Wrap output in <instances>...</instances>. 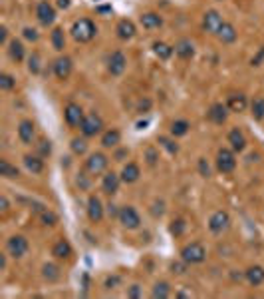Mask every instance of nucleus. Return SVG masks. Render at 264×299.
I'll return each mask as SVG.
<instances>
[{
    "label": "nucleus",
    "instance_id": "nucleus-1",
    "mask_svg": "<svg viewBox=\"0 0 264 299\" xmlns=\"http://www.w3.org/2000/svg\"><path fill=\"white\" fill-rule=\"evenodd\" d=\"M96 32H98V28L90 18H80L72 24V36L78 42H90L96 36Z\"/></svg>",
    "mask_w": 264,
    "mask_h": 299
},
{
    "label": "nucleus",
    "instance_id": "nucleus-2",
    "mask_svg": "<svg viewBox=\"0 0 264 299\" xmlns=\"http://www.w3.org/2000/svg\"><path fill=\"white\" fill-rule=\"evenodd\" d=\"M181 258H183V262H187V263H201V262H205V258H207V251H205L203 243L193 242V243H189V245H185V247L181 249Z\"/></svg>",
    "mask_w": 264,
    "mask_h": 299
},
{
    "label": "nucleus",
    "instance_id": "nucleus-3",
    "mask_svg": "<svg viewBox=\"0 0 264 299\" xmlns=\"http://www.w3.org/2000/svg\"><path fill=\"white\" fill-rule=\"evenodd\" d=\"M80 128H82V134L85 138H92V136H96V134H99L103 130V122H101V118L98 114H87Z\"/></svg>",
    "mask_w": 264,
    "mask_h": 299
},
{
    "label": "nucleus",
    "instance_id": "nucleus-4",
    "mask_svg": "<svg viewBox=\"0 0 264 299\" xmlns=\"http://www.w3.org/2000/svg\"><path fill=\"white\" fill-rule=\"evenodd\" d=\"M216 168H218V172H223V174H231L232 169L236 168V158H234V154L231 152V150H227V148L218 150V154H216Z\"/></svg>",
    "mask_w": 264,
    "mask_h": 299
},
{
    "label": "nucleus",
    "instance_id": "nucleus-5",
    "mask_svg": "<svg viewBox=\"0 0 264 299\" xmlns=\"http://www.w3.org/2000/svg\"><path fill=\"white\" fill-rule=\"evenodd\" d=\"M117 218H119V224H121L123 227H127V229H137V227H139V224H141L139 213H137L133 207H131V206L121 207Z\"/></svg>",
    "mask_w": 264,
    "mask_h": 299
},
{
    "label": "nucleus",
    "instance_id": "nucleus-6",
    "mask_svg": "<svg viewBox=\"0 0 264 299\" xmlns=\"http://www.w3.org/2000/svg\"><path fill=\"white\" fill-rule=\"evenodd\" d=\"M107 156L105 154H92L90 158L85 160V169L90 172L92 176H98V174H101V172H105V168H107Z\"/></svg>",
    "mask_w": 264,
    "mask_h": 299
},
{
    "label": "nucleus",
    "instance_id": "nucleus-7",
    "mask_svg": "<svg viewBox=\"0 0 264 299\" xmlns=\"http://www.w3.org/2000/svg\"><path fill=\"white\" fill-rule=\"evenodd\" d=\"M229 225H231V218H229V213L223 211V209L214 211L211 216V220H209V227H211L213 233H223L225 229H229Z\"/></svg>",
    "mask_w": 264,
    "mask_h": 299
},
{
    "label": "nucleus",
    "instance_id": "nucleus-8",
    "mask_svg": "<svg viewBox=\"0 0 264 299\" xmlns=\"http://www.w3.org/2000/svg\"><path fill=\"white\" fill-rule=\"evenodd\" d=\"M6 249L12 258H22V255L28 251V240L22 238V236H12L6 243Z\"/></svg>",
    "mask_w": 264,
    "mask_h": 299
},
{
    "label": "nucleus",
    "instance_id": "nucleus-9",
    "mask_svg": "<svg viewBox=\"0 0 264 299\" xmlns=\"http://www.w3.org/2000/svg\"><path fill=\"white\" fill-rule=\"evenodd\" d=\"M36 16H38V20H40V24L50 26L54 20H56V10H54V6H52L50 2H40V4L36 6Z\"/></svg>",
    "mask_w": 264,
    "mask_h": 299
},
{
    "label": "nucleus",
    "instance_id": "nucleus-10",
    "mask_svg": "<svg viewBox=\"0 0 264 299\" xmlns=\"http://www.w3.org/2000/svg\"><path fill=\"white\" fill-rule=\"evenodd\" d=\"M64 118H66V122H68V126H82V122H83V110L80 108L78 104H68L66 106V110H64Z\"/></svg>",
    "mask_w": 264,
    "mask_h": 299
},
{
    "label": "nucleus",
    "instance_id": "nucleus-11",
    "mask_svg": "<svg viewBox=\"0 0 264 299\" xmlns=\"http://www.w3.org/2000/svg\"><path fill=\"white\" fill-rule=\"evenodd\" d=\"M203 26H205V30H207V32L216 34V32H218V28L223 26V16L218 14L216 10H207V12H205V16H203Z\"/></svg>",
    "mask_w": 264,
    "mask_h": 299
},
{
    "label": "nucleus",
    "instance_id": "nucleus-12",
    "mask_svg": "<svg viewBox=\"0 0 264 299\" xmlns=\"http://www.w3.org/2000/svg\"><path fill=\"white\" fill-rule=\"evenodd\" d=\"M125 66H127V60H125V56L121 52H114L112 56H109V60H107V68H109V72H112L114 76L123 74Z\"/></svg>",
    "mask_w": 264,
    "mask_h": 299
},
{
    "label": "nucleus",
    "instance_id": "nucleus-13",
    "mask_svg": "<svg viewBox=\"0 0 264 299\" xmlns=\"http://www.w3.org/2000/svg\"><path fill=\"white\" fill-rule=\"evenodd\" d=\"M54 74H56V78L66 80V78L72 74V60H70L68 56H60V58L54 62Z\"/></svg>",
    "mask_w": 264,
    "mask_h": 299
},
{
    "label": "nucleus",
    "instance_id": "nucleus-14",
    "mask_svg": "<svg viewBox=\"0 0 264 299\" xmlns=\"http://www.w3.org/2000/svg\"><path fill=\"white\" fill-rule=\"evenodd\" d=\"M87 216L92 222H99L103 218V206L98 196H90V200H87Z\"/></svg>",
    "mask_w": 264,
    "mask_h": 299
},
{
    "label": "nucleus",
    "instance_id": "nucleus-15",
    "mask_svg": "<svg viewBox=\"0 0 264 299\" xmlns=\"http://www.w3.org/2000/svg\"><path fill=\"white\" fill-rule=\"evenodd\" d=\"M227 110H229V106H225V104H213L209 108V120L214 124H225L227 116H229Z\"/></svg>",
    "mask_w": 264,
    "mask_h": 299
},
{
    "label": "nucleus",
    "instance_id": "nucleus-16",
    "mask_svg": "<svg viewBox=\"0 0 264 299\" xmlns=\"http://www.w3.org/2000/svg\"><path fill=\"white\" fill-rule=\"evenodd\" d=\"M119 184H121V176H117V174H114V172H107L105 176H103V182H101V187H103V191L105 194H116V191L119 189Z\"/></svg>",
    "mask_w": 264,
    "mask_h": 299
},
{
    "label": "nucleus",
    "instance_id": "nucleus-17",
    "mask_svg": "<svg viewBox=\"0 0 264 299\" xmlns=\"http://www.w3.org/2000/svg\"><path fill=\"white\" fill-rule=\"evenodd\" d=\"M139 176H141V172H139V166H137V164H133V162L125 164V166H123V169H121V182H125V184H133V182H137V180H139Z\"/></svg>",
    "mask_w": 264,
    "mask_h": 299
},
{
    "label": "nucleus",
    "instance_id": "nucleus-18",
    "mask_svg": "<svg viewBox=\"0 0 264 299\" xmlns=\"http://www.w3.org/2000/svg\"><path fill=\"white\" fill-rule=\"evenodd\" d=\"M18 138L22 140V144H32L34 140V124L30 120H22L18 126Z\"/></svg>",
    "mask_w": 264,
    "mask_h": 299
},
{
    "label": "nucleus",
    "instance_id": "nucleus-19",
    "mask_svg": "<svg viewBox=\"0 0 264 299\" xmlns=\"http://www.w3.org/2000/svg\"><path fill=\"white\" fill-rule=\"evenodd\" d=\"M229 144H231V148L234 150V152H243V150L247 148V138L238 128H234V130L229 132Z\"/></svg>",
    "mask_w": 264,
    "mask_h": 299
},
{
    "label": "nucleus",
    "instance_id": "nucleus-20",
    "mask_svg": "<svg viewBox=\"0 0 264 299\" xmlns=\"http://www.w3.org/2000/svg\"><path fill=\"white\" fill-rule=\"evenodd\" d=\"M216 36H218V40H221L223 44H232V42L236 40V30H234V26H232V24L223 22V26L218 28Z\"/></svg>",
    "mask_w": 264,
    "mask_h": 299
},
{
    "label": "nucleus",
    "instance_id": "nucleus-21",
    "mask_svg": "<svg viewBox=\"0 0 264 299\" xmlns=\"http://www.w3.org/2000/svg\"><path fill=\"white\" fill-rule=\"evenodd\" d=\"M52 255H54V258H58V260H68L70 255H72V245L66 242V240H60V242L54 243Z\"/></svg>",
    "mask_w": 264,
    "mask_h": 299
},
{
    "label": "nucleus",
    "instance_id": "nucleus-22",
    "mask_svg": "<svg viewBox=\"0 0 264 299\" xmlns=\"http://www.w3.org/2000/svg\"><path fill=\"white\" fill-rule=\"evenodd\" d=\"M245 277H247V281L250 283V285H260L262 281H264V269L260 267V265H252V267H248L247 271H245Z\"/></svg>",
    "mask_w": 264,
    "mask_h": 299
},
{
    "label": "nucleus",
    "instance_id": "nucleus-23",
    "mask_svg": "<svg viewBox=\"0 0 264 299\" xmlns=\"http://www.w3.org/2000/svg\"><path fill=\"white\" fill-rule=\"evenodd\" d=\"M117 36L121 40H129V38H133L135 36V24L131 22V20H119V24H117Z\"/></svg>",
    "mask_w": 264,
    "mask_h": 299
},
{
    "label": "nucleus",
    "instance_id": "nucleus-24",
    "mask_svg": "<svg viewBox=\"0 0 264 299\" xmlns=\"http://www.w3.org/2000/svg\"><path fill=\"white\" fill-rule=\"evenodd\" d=\"M175 54H177L179 58H183V60L193 58L195 48H193V44H191V40H179L177 44H175Z\"/></svg>",
    "mask_w": 264,
    "mask_h": 299
},
{
    "label": "nucleus",
    "instance_id": "nucleus-25",
    "mask_svg": "<svg viewBox=\"0 0 264 299\" xmlns=\"http://www.w3.org/2000/svg\"><path fill=\"white\" fill-rule=\"evenodd\" d=\"M141 24H143V28L153 30V28H159L163 24V18L159 14H155V12H145L141 16Z\"/></svg>",
    "mask_w": 264,
    "mask_h": 299
},
{
    "label": "nucleus",
    "instance_id": "nucleus-26",
    "mask_svg": "<svg viewBox=\"0 0 264 299\" xmlns=\"http://www.w3.org/2000/svg\"><path fill=\"white\" fill-rule=\"evenodd\" d=\"M229 110L231 112H245L247 108V96L245 94H232L229 96Z\"/></svg>",
    "mask_w": 264,
    "mask_h": 299
},
{
    "label": "nucleus",
    "instance_id": "nucleus-27",
    "mask_svg": "<svg viewBox=\"0 0 264 299\" xmlns=\"http://www.w3.org/2000/svg\"><path fill=\"white\" fill-rule=\"evenodd\" d=\"M119 142H121L119 130H107V132L101 136V146H103V148H116Z\"/></svg>",
    "mask_w": 264,
    "mask_h": 299
},
{
    "label": "nucleus",
    "instance_id": "nucleus-28",
    "mask_svg": "<svg viewBox=\"0 0 264 299\" xmlns=\"http://www.w3.org/2000/svg\"><path fill=\"white\" fill-rule=\"evenodd\" d=\"M8 52H10V58L14 62H22V60H24V46H22L20 40H10Z\"/></svg>",
    "mask_w": 264,
    "mask_h": 299
},
{
    "label": "nucleus",
    "instance_id": "nucleus-29",
    "mask_svg": "<svg viewBox=\"0 0 264 299\" xmlns=\"http://www.w3.org/2000/svg\"><path fill=\"white\" fill-rule=\"evenodd\" d=\"M0 176H4L8 180H14V178L20 176V169L16 166H12L10 162H6V160H0Z\"/></svg>",
    "mask_w": 264,
    "mask_h": 299
},
{
    "label": "nucleus",
    "instance_id": "nucleus-30",
    "mask_svg": "<svg viewBox=\"0 0 264 299\" xmlns=\"http://www.w3.org/2000/svg\"><path fill=\"white\" fill-rule=\"evenodd\" d=\"M24 164L32 174H42L44 172V160H40L38 156H24Z\"/></svg>",
    "mask_w": 264,
    "mask_h": 299
},
{
    "label": "nucleus",
    "instance_id": "nucleus-31",
    "mask_svg": "<svg viewBox=\"0 0 264 299\" xmlns=\"http://www.w3.org/2000/svg\"><path fill=\"white\" fill-rule=\"evenodd\" d=\"M189 128H191V124H189L187 120H175V122L171 124V134H173L175 138L185 136V134L189 132Z\"/></svg>",
    "mask_w": 264,
    "mask_h": 299
},
{
    "label": "nucleus",
    "instance_id": "nucleus-32",
    "mask_svg": "<svg viewBox=\"0 0 264 299\" xmlns=\"http://www.w3.org/2000/svg\"><path fill=\"white\" fill-rule=\"evenodd\" d=\"M153 52H155L161 60H167L173 54V48L169 44H165V42H155V44H153Z\"/></svg>",
    "mask_w": 264,
    "mask_h": 299
},
{
    "label": "nucleus",
    "instance_id": "nucleus-33",
    "mask_svg": "<svg viewBox=\"0 0 264 299\" xmlns=\"http://www.w3.org/2000/svg\"><path fill=\"white\" fill-rule=\"evenodd\" d=\"M151 295L155 297V299H165V297H169V295H171L169 283H165V281H159V283H155V287H153Z\"/></svg>",
    "mask_w": 264,
    "mask_h": 299
},
{
    "label": "nucleus",
    "instance_id": "nucleus-34",
    "mask_svg": "<svg viewBox=\"0 0 264 299\" xmlns=\"http://www.w3.org/2000/svg\"><path fill=\"white\" fill-rule=\"evenodd\" d=\"M250 110H252L250 114L254 120H264V98H254Z\"/></svg>",
    "mask_w": 264,
    "mask_h": 299
},
{
    "label": "nucleus",
    "instance_id": "nucleus-35",
    "mask_svg": "<svg viewBox=\"0 0 264 299\" xmlns=\"http://www.w3.org/2000/svg\"><path fill=\"white\" fill-rule=\"evenodd\" d=\"M64 44H66L64 30H62V28H54V30H52V46L60 52V50H64Z\"/></svg>",
    "mask_w": 264,
    "mask_h": 299
},
{
    "label": "nucleus",
    "instance_id": "nucleus-36",
    "mask_svg": "<svg viewBox=\"0 0 264 299\" xmlns=\"http://www.w3.org/2000/svg\"><path fill=\"white\" fill-rule=\"evenodd\" d=\"M44 277H46L48 281H56L58 277H60V269L56 267V265H52V263H48V265H44Z\"/></svg>",
    "mask_w": 264,
    "mask_h": 299
},
{
    "label": "nucleus",
    "instance_id": "nucleus-37",
    "mask_svg": "<svg viewBox=\"0 0 264 299\" xmlns=\"http://www.w3.org/2000/svg\"><path fill=\"white\" fill-rule=\"evenodd\" d=\"M85 150H87V144H85L83 138H74V140H72V152H74V154L82 156V154H85Z\"/></svg>",
    "mask_w": 264,
    "mask_h": 299
},
{
    "label": "nucleus",
    "instance_id": "nucleus-38",
    "mask_svg": "<svg viewBox=\"0 0 264 299\" xmlns=\"http://www.w3.org/2000/svg\"><path fill=\"white\" fill-rule=\"evenodd\" d=\"M16 86V80L10 76V74H0V88H2V90H12Z\"/></svg>",
    "mask_w": 264,
    "mask_h": 299
},
{
    "label": "nucleus",
    "instance_id": "nucleus-39",
    "mask_svg": "<svg viewBox=\"0 0 264 299\" xmlns=\"http://www.w3.org/2000/svg\"><path fill=\"white\" fill-rule=\"evenodd\" d=\"M169 231L173 233V236H181V233L185 231V222L183 220H173L171 225H169Z\"/></svg>",
    "mask_w": 264,
    "mask_h": 299
},
{
    "label": "nucleus",
    "instance_id": "nucleus-40",
    "mask_svg": "<svg viewBox=\"0 0 264 299\" xmlns=\"http://www.w3.org/2000/svg\"><path fill=\"white\" fill-rule=\"evenodd\" d=\"M159 144H161V146L167 150L169 154H177V152H179L177 144H175V142H171V140H169V138H165V136H161V138H159Z\"/></svg>",
    "mask_w": 264,
    "mask_h": 299
},
{
    "label": "nucleus",
    "instance_id": "nucleus-41",
    "mask_svg": "<svg viewBox=\"0 0 264 299\" xmlns=\"http://www.w3.org/2000/svg\"><path fill=\"white\" fill-rule=\"evenodd\" d=\"M40 213H42V222L46 224V225L58 224V216H56V213H52V211H48V209H44V211H40Z\"/></svg>",
    "mask_w": 264,
    "mask_h": 299
},
{
    "label": "nucleus",
    "instance_id": "nucleus-42",
    "mask_svg": "<svg viewBox=\"0 0 264 299\" xmlns=\"http://www.w3.org/2000/svg\"><path fill=\"white\" fill-rule=\"evenodd\" d=\"M38 152H40V156H50V152H52L50 142H48V140H40V144H38Z\"/></svg>",
    "mask_w": 264,
    "mask_h": 299
},
{
    "label": "nucleus",
    "instance_id": "nucleus-43",
    "mask_svg": "<svg viewBox=\"0 0 264 299\" xmlns=\"http://www.w3.org/2000/svg\"><path fill=\"white\" fill-rule=\"evenodd\" d=\"M28 68H30V72L38 74V70H40V58H38V54H32V56H30V64H28Z\"/></svg>",
    "mask_w": 264,
    "mask_h": 299
},
{
    "label": "nucleus",
    "instance_id": "nucleus-44",
    "mask_svg": "<svg viewBox=\"0 0 264 299\" xmlns=\"http://www.w3.org/2000/svg\"><path fill=\"white\" fill-rule=\"evenodd\" d=\"M199 172H201V176H203V178H209V176H211V168H209V164H207V160H205V158H201V160H199Z\"/></svg>",
    "mask_w": 264,
    "mask_h": 299
},
{
    "label": "nucleus",
    "instance_id": "nucleus-45",
    "mask_svg": "<svg viewBox=\"0 0 264 299\" xmlns=\"http://www.w3.org/2000/svg\"><path fill=\"white\" fill-rule=\"evenodd\" d=\"M185 269H187V262H183V263H179V262L171 263V271H173V273H177V275H183Z\"/></svg>",
    "mask_w": 264,
    "mask_h": 299
},
{
    "label": "nucleus",
    "instance_id": "nucleus-46",
    "mask_svg": "<svg viewBox=\"0 0 264 299\" xmlns=\"http://www.w3.org/2000/svg\"><path fill=\"white\" fill-rule=\"evenodd\" d=\"M24 38L30 40V42H36L38 40V32L34 28H24Z\"/></svg>",
    "mask_w": 264,
    "mask_h": 299
},
{
    "label": "nucleus",
    "instance_id": "nucleus-47",
    "mask_svg": "<svg viewBox=\"0 0 264 299\" xmlns=\"http://www.w3.org/2000/svg\"><path fill=\"white\" fill-rule=\"evenodd\" d=\"M155 162H157V154H155V150L149 148V150H147V164H149V166H155Z\"/></svg>",
    "mask_w": 264,
    "mask_h": 299
},
{
    "label": "nucleus",
    "instance_id": "nucleus-48",
    "mask_svg": "<svg viewBox=\"0 0 264 299\" xmlns=\"http://www.w3.org/2000/svg\"><path fill=\"white\" fill-rule=\"evenodd\" d=\"M127 297H141V287L139 285H131L127 291Z\"/></svg>",
    "mask_w": 264,
    "mask_h": 299
},
{
    "label": "nucleus",
    "instance_id": "nucleus-49",
    "mask_svg": "<svg viewBox=\"0 0 264 299\" xmlns=\"http://www.w3.org/2000/svg\"><path fill=\"white\" fill-rule=\"evenodd\" d=\"M6 38H8V30L2 26L0 28V44H6Z\"/></svg>",
    "mask_w": 264,
    "mask_h": 299
},
{
    "label": "nucleus",
    "instance_id": "nucleus-50",
    "mask_svg": "<svg viewBox=\"0 0 264 299\" xmlns=\"http://www.w3.org/2000/svg\"><path fill=\"white\" fill-rule=\"evenodd\" d=\"M0 207H2V211H4V213L8 211V200H6L4 196H2V198H0Z\"/></svg>",
    "mask_w": 264,
    "mask_h": 299
},
{
    "label": "nucleus",
    "instance_id": "nucleus-51",
    "mask_svg": "<svg viewBox=\"0 0 264 299\" xmlns=\"http://www.w3.org/2000/svg\"><path fill=\"white\" fill-rule=\"evenodd\" d=\"M58 6L60 8H68L70 6V0H58Z\"/></svg>",
    "mask_w": 264,
    "mask_h": 299
}]
</instances>
